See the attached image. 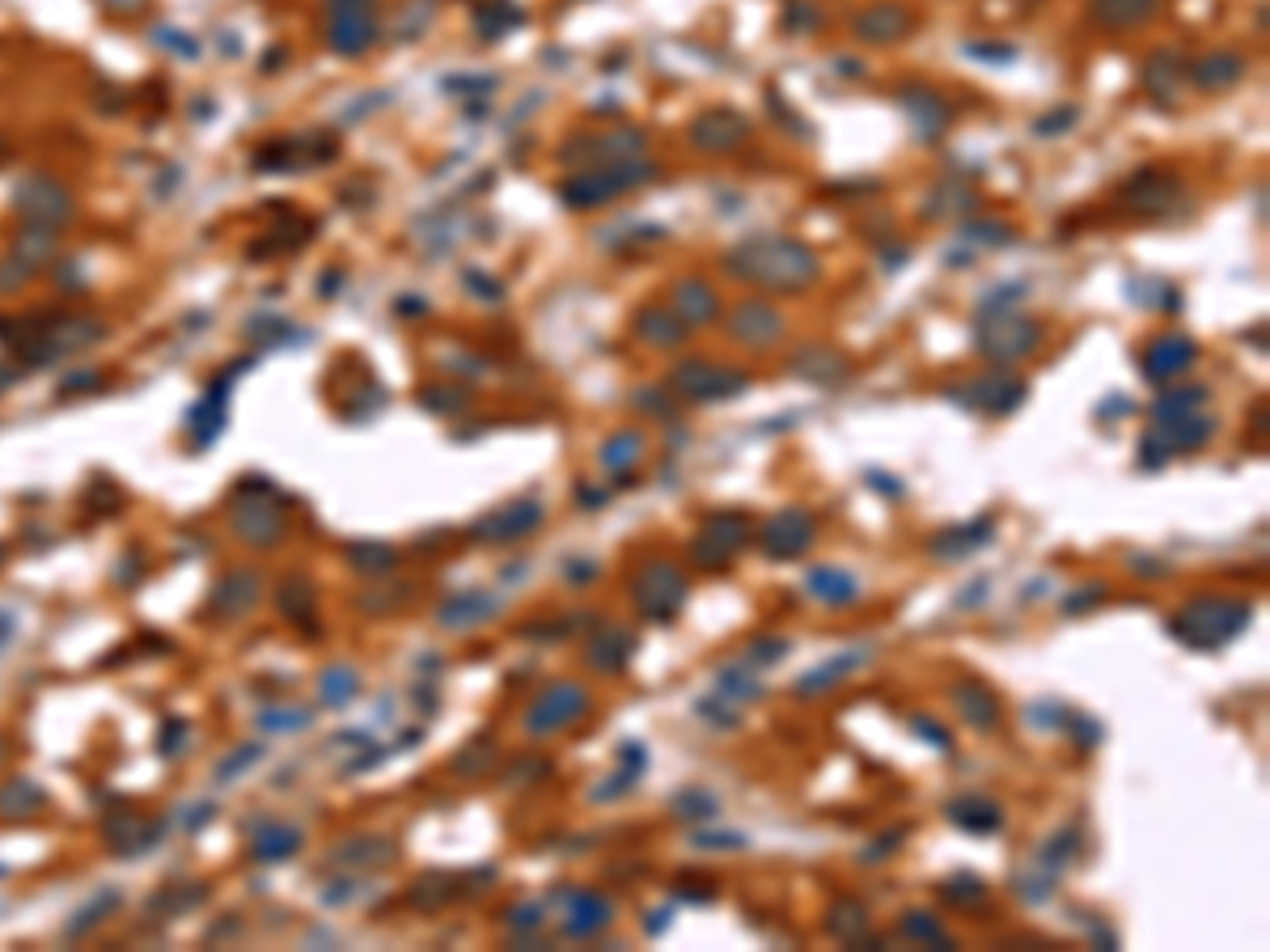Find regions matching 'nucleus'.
<instances>
[{
  "label": "nucleus",
  "mask_w": 1270,
  "mask_h": 952,
  "mask_svg": "<svg viewBox=\"0 0 1270 952\" xmlns=\"http://www.w3.org/2000/svg\"><path fill=\"white\" fill-rule=\"evenodd\" d=\"M809 592H813V598H822V602H830V606H843V602H851L860 592V584L851 580V572L822 568V572L809 576Z\"/></svg>",
  "instance_id": "obj_21"
},
{
  "label": "nucleus",
  "mask_w": 1270,
  "mask_h": 952,
  "mask_svg": "<svg viewBox=\"0 0 1270 952\" xmlns=\"http://www.w3.org/2000/svg\"><path fill=\"white\" fill-rule=\"evenodd\" d=\"M673 385H678V394H687V399H729V394H737L745 385V377L733 373V369H711V365L691 361L682 369H673Z\"/></svg>",
  "instance_id": "obj_7"
},
{
  "label": "nucleus",
  "mask_w": 1270,
  "mask_h": 952,
  "mask_svg": "<svg viewBox=\"0 0 1270 952\" xmlns=\"http://www.w3.org/2000/svg\"><path fill=\"white\" fill-rule=\"evenodd\" d=\"M682 598H687V580H682L678 568L665 564V559L648 564V568L640 572V580H635V602H640V614H648V618H657V622H665V618L678 614Z\"/></svg>",
  "instance_id": "obj_2"
},
{
  "label": "nucleus",
  "mask_w": 1270,
  "mask_h": 952,
  "mask_svg": "<svg viewBox=\"0 0 1270 952\" xmlns=\"http://www.w3.org/2000/svg\"><path fill=\"white\" fill-rule=\"evenodd\" d=\"M584 707H589V690L584 686H550L538 703H534V716H530V733H555V728H564V724H572L576 716H584Z\"/></svg>",
  "instance_id": "obj_6"
},
{
  "label": "nucleus",
  "mask_w": 1270,
  "mask_h": 952,
  "mask_svg": "<svg viewBox=\"0 0 1270 952\" xmlns=\"http://www.w3.org/2000/svg\"><path fill=\"white\" fill-rule=\"evenodd\" d=\"M952 703L962 707V716L974 728H996L1000 724V703L991 690H982V682H958L952 686Z\"/></svg>",
  "instance_id": "obj_15"
},
{
  "label": "nucleus",
  "mask_w": 1270,
  "mask_h": 952,
  "mask_svg": "<svg viewBox=\"0 0 1270 952\" xmlns=\"http://www.w3.org/2000/svg\"><path fill=\"white\" fill-rule=\"evenodd\" d=\"M1219 614H1207V602H1199V606H1190L1177 622H1173V631H1181L1190 644H1199V648H1215V644H1224V640H1233V635L1249 622V610L1245 606H1215Z\"/></svg>",
  "instance_id": "obj_3"
},
{
  "label": "nucleus",
  "mask_w": 1270,
  "mask_h": 952,
  "mask_svg": "<svg viewBox=\"0 0 1270 952\" xmlns=\"http://www.w3.org/2000/svg\"><path fill=\"white\" fill-rule=\"evenodd\" d=\"M673 809H682V817H716V801L699 796V791H687V796L673 801Z\"/></svg>",
  "instance_id": "obj_31"
},
{
  "label": "nucleus",
  "mask_w": 1270,
  "mask_h": 952,
  "mask_svg": "<svg viewBox=\"0 0 1270 952\" xmlns=\"http://www.w3.org/2000/svg\"><path fill=\"white\" fill-rule=\"evenodd\" d=\"M673 313L687 317V322H707V317H716V293L703 280H682L678 293H673Z\"/></svg>",
  "instance_id": "obj_17"
},
{
  "label": "nucleus",
  "mask_w": 1270,
  "mask_h": 952,
  "mask_svg": "<svg viewBox=\"0 0 1270 952\" xmlns=\"http://www.w3.org/2000/svg\"><path fill=\"white\" fill-rule=\"evenodd\" d=\"M1207 399V389H1177V394H1165V399L1157 403V419L1161 423H1177V419H1185V415H1195V403H1203Z\"/></svg>",
  "instance_id": "obj_27"
},
{
  "label": "nucleus",
  "mask_w": 1270,
  "mask_h": 952,
  "mask_svg": "<svg viewBox=\"0 0 1270 952\" xmlns=\"http://www.w3.org/2000/svg\"><path fill=\"white\" fill-rule=\"evenodd\" d=\"M297 847H301V835H297L293 825H271L263 839H255V851H250V855H255V859H289Z\"/></svg>",
  "instance_id": "obj_25"
},
{
  "label": "nucleus",
  "mask_w": 1270,
  "mask_h": 952,
  "mask_svg": "<svg viewBox=\"0 0 1270 952\" xmlns=\"http://www.w3.org/2000/svg\"><path fill=\"white\" fill-rule=\"evenodd\" d=\"M1152 9H1157V0H1093V18L1109 30L1139 26Z\"/></svg>",
  "instance_id": "obj_18"
},
{
  "label": "nucleus",
  "mask_w": 1270,
  "mask_h": 952,
  "mask_svg": "<svg viewBox=\"0 0 1270 952\" xmlns=\"http://www.w3.org/2000/svg\"><path fill=\"white\" fill-rule=\"evenodd\" d=\"M1021 399H1025V385L1008 373H991L974 385V407H987V411H1012Z\"/></svg>",
  "instance_id": "obj_16"
},
{
  "label": "nucleus",
  "mask_w": 1270,
  "mask_h": 952,
  "mask_svg": "<svg viewBox=\"0 0 1270 952\" xmlns=\"http://www.w3.org/2000/svg\"><path fill=\"white\" fill-rule=\"evenodd\" d=\"M653 178V166H614V170H593V174H580L564 186V200H572V208H598L606 200H614L619 191L635 186Z\"/></svg>",
  "instance_id": "obj_4"
},
{
  "label": "nucleus",
  "mask_w": 1270,
  "mask_h": 952,
  "mask_svg": "<svg viewBox=\"0 0 1270 952\" xmlns=\"http://www.w3.org/2000/svg\"><path fill=\"white\" fill-rule=\"evenodd\" d=\"M948 817L958 821L962 829H974V835H978V829H987V835H991V829H1000V821H1004L996 805H991V801H978V796L952 801V805H948Z\"/></svg>",
  "instance_id": "obj_20"
},
{
  "label": "nucleus",
  "mask_w": 1270,
  "mask_h": 952,
  "mask_svg": "<svg viewBox=\"0 0 1270 952\" xmlns=\"http://www.w3.org/2000/svg\"><path fill=\"white\" fill-rule=\"evenodd\" d=\"M538 521H542V508H538V504H512V508L492 512V517L479 525V534H483V538H496V542H512V538L530 534Z\"/></svg>",
  "instance_id": "obj_14"
},
{
  "label": "nucleus",
  "mask_w": 1270,
  "mask_h": 952,
  "mask_svg": "<svg viewBox=\"0 0 1270 952\" xmlns=\"http://www.w3.org/2000/svg\"><path fill=\"white\" fill-rule=\"evenodd\" d=\"M729 327H733V339H741V343H749V347H771V343L779 339V331H783L779 313H775L771 305H763V301L741 305V309L733 313Z\"/></svg>",
  "instance_id": "obj_11"
},
{
  "label": "nucleus",
  "mask_w": 1270,
  "mask_h": 952,
  "mask_svg": "<svg viewBox=\"0 0 1270 952\" xmlns=\"http://www.w3.org/2000/svg\"><path fill=\"white\" fill-rule=\"evenodd\" d=\"M1190 76H1195L1203 90H1224V86H1233L1241 76V60L1237 56H1211L1199 68H1190Z\"/></svg>",
  "instance_id": "obj_24"
},
{
  "label": "nucleus",
  "mask_w": 1270,
  "mask_h": 952,
  "mask_svg": "<svg viewBox=\"0 0 1270 952\" xmlns=\"http://www.w3.org/2000/svg\"><path fill=\"white\" fill-rule=\"evenodd\" d=\"M745 538H749V525L741 517H733V512H721V517H711L707 530L699 534V542H711V550H695V554L703 564H711V568H725L733 554L745 546Z\"/></svg>",
  "instance_id": "obj_8"
},
{
  "label": "nucleus",
  "mask_w": 1270,
  "mask_h": 952,
  "mask_svg": "<svg viewBox=\"0 0 1270 952\" xmlns=\"http://www.w3.org/2000/svg\"><path fill=\"white\" fill-rule=\"evenodd\" d=\"M255 758H259V745H250V749H246V753H242V758H237V753H233V758H229V762H225V767H221V779H229V775H233V771H242V767H250V762H255Z\"/></svg>",
  "instance_id": "obj_32"
},
{
  "label": "nucleus",
  "mask_w": 1270,
  "mask_h": 952,
  "mask_svg": "<svg viewBox=\"0 0 1270 952\" xmlns=\"http://www.w3.org/2000/svg\"><path fill=\"white\" fill-rule=\"evenodd\" d=\"M906 931H910V936H932V940H936V936H940V931H936V923H932V919H906Z\"/></svg>",
  "instance_id": "obj_33"
},
{
  "label": "nucleus",
  "mask_w": 1270,
  "mask_h": 952,
  "mask_svg": "<svg viewBox=\"0 0 1270 952\" xmlns=\"http://www.w3.org/2000/svg\"><path fill=\"white\" fill-rule=\"evenodd\" d=\"M38 805H43V796H38L26 779H13V783L0 787V813L5 817H30Z\"/></svg>",
  "instance_id": "obj_26"
},
{
  "label": "nucleus",
  "mask_w": 1270,
  "mask_h": 952,
  "mask_svg": "<svg viewBox=\"0 0 1270 952\" xmlns=\"http://www.w3.org/2000/svg\"><path fill=\"white\" fill-rule=\"evenodd\" d=\"M1038 322H1029V317H1016V313H991L987 327L978 331V347L987 355H996V361H1016V355H1029L1038 347Z\"/></svg>",
  "instance_id": "obj_5"
},
{
  "label": "nucleus",
  "mask_w": 1270,
  "mask_h": 952,
  "mask_svg": "<svg viewBox=\"0 0 1270 952\" xmlns=\"http://www.w3.org/2000/svg\"><path fill=\"white\" fill-rule=\"evenodd\" d=\"M352 694H356V673H347V669H343V673H339V669H331L327 678H323V699H327L331 707H335V703L343 707Z\"/></svg>",
  "instance_id": "obj_30"
},
{
  "label": "nucleus",
  "mask_w": 1270,
  "mask_h": 952,
  "mask_svg": "<svg viewBox=\"0 0 1270 952\" xmlns=\"http://www.w3.org/2000/svg\"><path fill=\"white\" fill-rule=\"evenodd\" d=\"M691 136H695V144H699V148L725 152V148L741 144V136H745V124H741V118H737L733 110H711V114H703L699 124L691 128Z\"/></svg>",
  "instance_id": "obj_13"
},
{
  "label": "nucleus",
  "mask_w": 1270,
  "mask_h": 952,
  "mask_svg": "<svg viewBox=\"0 0 1270 952\" xmlns=\"http://www.w3.org/2000/svg\"><path fill=\"white\" fill-rule=\"evenodd\" d=\"M640 335L657 347H669V343H682V322L673 309H644L640 313Z\"/></svg>",
  "instance_id": "obj_23"
},
{
  "label": "nucleus",
  "mask_w": 1270,
  "mask_h": 952,
  "mask_svg": "<svg viewBox=\"0 0 1270 952\" xmlns=\"http://www.w3.org/2000/svg\"><path fill=\"white\" fill-rule=\"evenodd\" d=\"M470 618H488V602L483 598H458L441 610V622L445 626H466Z\"/></svg>",
  "instance_id": "obj_28"
},
{
  "label": "nucleus",
  "mask_w": 1270,
  "mask_h": 952,
  "mask_svg": "<svg viewBox=\"0 0 1270 952\" xmlns=\"http://www.w3.org/2000/svg\"><path fill=\"white\" fill-rule=\"evenodd\" d=\"M1195 355L1199 351L1185 335H1165V339L1152 343V351L1143 355V373H1147V381H1169V377L1185 373V365H1195Z\"/></svg>",
  "instance_id": "obj_10"
},
{
  "label": "nucleus",
  "mask_w": 1270,
  "mask_h": 952,
  "mask_svg": "<svg viewBox=\"0 0 1270 952\" xmlns=\"http://www.w3.org/2000/svg\"><path fill=\"white\" fill-rule=\"evenodd\" d=\"M640 453H644V441H640V436L623 432V436H614V441L606 445V453H602V457H606V466H631Z\"/></svg>",
  "instance_id": "obj_29"
},
{
  "label": "nucleus",
  "mask_w": 1270,
  "mask_h": 952,
  "mask_svg": "<svg viewBox=\"0 0 1270 952\" xmlns=\"http://www.w3.org/2000/svg\"><path fill=\"white\" fill-rule=\"evenodd\" d=\"M255 598H259V580H255V572H233V576H225V584H221V592H216V610H225V614H242L246 606H255Z\"/></svg>",
  "instance_id": "obj_22"
},
{
  "label": "nucleus",
  "mask_w": 1270,
  "mask_h": 952,
  "mask_svg": "<svg viewBox=\"0 0 1270 952\" xmlns=\"http://www.w3.org/2000/svg\"><path fill=\"white\" fill-rule=\"evenodd\" d=\"M733 275H745V280L775 288V293H801L817 280V254L792 237H759V242H745L729 254Z\"/></svg>",
  "instance_id": "obj_1"
},
{
  "label": "nucleus",
  "mask_w": 1270,
  "mask_h": 952,
  "mask_svg": "<svg viewBox=\"0 0 1270 952\" xmlns=\"http://www.w3.org/2000/svg\"><path fill=\"white\" fill-rule=\"evenodd\" d=\"M606 923H610V902H602L598 893H576L572 915H568V931L572 936H593Z\"/></svg>",
  "instance_id": "obj_19"
},
{
  "label": "nucleus",
  "mask_w": 1270,
  "mask_h": 952,
  "mask_svg": "<svg viewBox=\"0 0 1270 952\" xmlns=\"http://www.w3.org/2000/svg\"><path fill=\"white\" fill-rule=\"evenodd\" d=\"M910 30V13L902 9V5H872L868 13H860L856 18V34L860 38H868V43H894V38H902Z\"/></svg>",
  "instance_id": "obj_12"
},
{
  "label": "nucleus",
  "mask_w": 1270,
  "mask_h": 952,
  "mask_svg": "<svg viewBox=\"0 0 1270 952\" xmlns=\"http://www.w3.org/2000/svg\"><path fill=\"white\" fill-rule=\"evenodd\" d=\"M809 542H813V521L801 508L779 512V517L767 525V554H775V559H797Z\"/></svg>",
  "instance_id": "obj_9"
}]
</instances>
